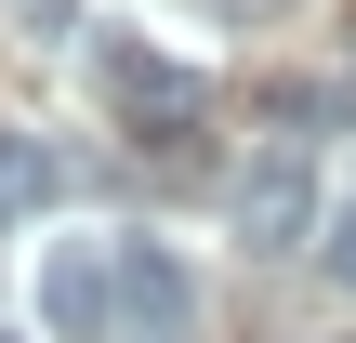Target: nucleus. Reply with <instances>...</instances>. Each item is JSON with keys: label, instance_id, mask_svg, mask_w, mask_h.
Wrapping results in <instances>:
<instances>
[{"label": "nucleus", "instance_id": "1", "mask_svg": "<svg viewBox=\"0 0 356 343\" xmlns=\"http://www.w3.org/2000/svg\"><path fill=\"white\" fill-rule=\"evenodd\" d=\"M92 93L132 145H185L198 132V66H172L145 26H92Z\"/></svg>", "mask_w": 356, "mask_h": 343}, {"label": "nucleus", "instance_id": "2", "mask_svg": "<svg viewBox=\"0 0 356 343\" xmlns=\"http://www.w3.org/2000/svg\"><path fill=\"white\" fill-rule=\"evenodd\" d=\"M225 212H238L251 251H304V238H317V159H304V145H251Z\"/></svg>", "mask_w": 356, "mask_h": 343}, {"label": "nucleus", "instance_id": "3", "mask_svg": "<svg viewBox=\"0 0 356 343\" xmlns=\"http://www.w3.org/2000/svg\"><path fill=\"white\" fill-rule=\"evenodd\" d=\"M40 317H53V343H119V238H106V251L66 238V251L40 264Z\"/></svg>", "mask_w": 356, "mask_h": 343}, {"label": "nucleus", "instance_id": "4", "mask_svg": "<svg viewBox=\"0 0 356 343\" xmlns=\"http://www.w3.org/2000/svg\"><path fill=\"white\" fill-rule=\"evenodd\" d=\"M198 317V278L172 238H119V343H172Z\"/></svg>", "mask_w": 356, "mask_h": 343}, {"label": "nucleus", "instance_id": "5", "mask_svg": "<svg viewBox=\"0 0 356 343\" xmlns=\"http://www.w3.org/2000/svg\"><path fill=\"white\" fill-rule=\"evenodd\" d=\"M330 278H343V291H356V225H330Z\"/></svg>", "mask_w": 356, "mask_h": 343}]
</instances>
